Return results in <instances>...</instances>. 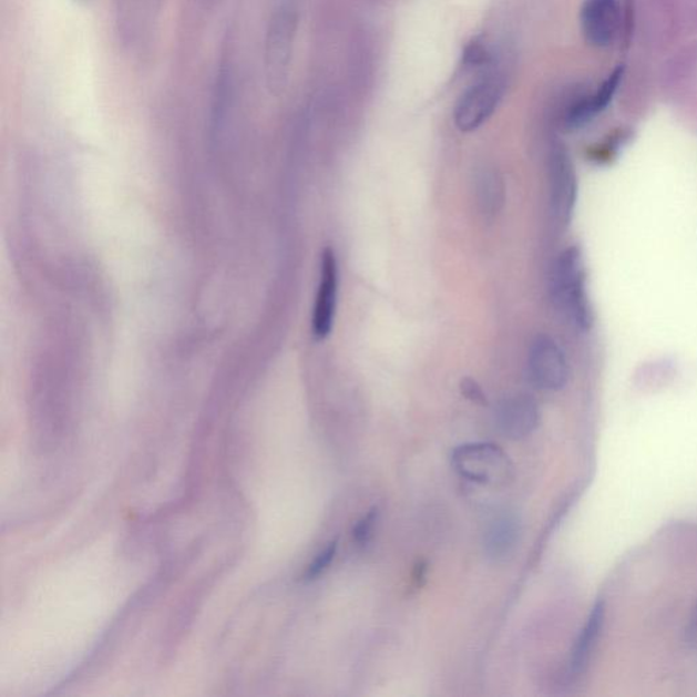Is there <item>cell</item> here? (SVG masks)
<instances>
[{
    "mask_svg": "<svg viewBox=\"0 0 697 697\" xmlns=\"http://www.w3.org/2000/svg\"><path fill=\"white\" fill-rule=\"evenodd\" d=\"M552 296L570 324L581 330L593 325V309L586 290V274L581 249H564L553 266Z\"/></svg>",
    "mask_w": 697,
    "mask_h": 697,
    "instance_id": "cell-1",
    "label": "cell"
},
{
    "mask_svg": "<svg viewBox=\"0 0 697 697\" xmlns=\"http://www.w3.org/2000/svg\"><path fill=\"white\" fill-rule=\"evenodd\" d=\"M452 464L464 479L481 485H505L512 479V463L499 445L472 443L452 452Z\"/></svg>",
    "mask_w": 697,
    "mask_h": 697,
    "instance_id": "cell-2",
    "label": "cell"
},
{
    "mask_svg": "<svg viewBox=\"0 0 697 697\" xmlns=\"http://www.w3.org/2000/svg\"><path fill=\"white\" fill-rule=\"evenodd\" d=\"M295 33V14L288 9L277 11L267 31L265 48L266 81L271 93H283L288 83Z\"/></svg>",
    "mask_w": 697,
    "mask_h": 697,
    "instance_id": "cell-3",
    "label": "cell"
},
{
    "mask_svg": "<svg viewBox=\"0 0 697 697\" xmlns=\"http://www.w3.org/2000/svg\"><path fill=\"white\" fill-rule=\"evenodd\" d=\"M504 86L502 75L488 71L480 81L468 88L455 105L457 129L462 133H472L480 129L498 110L504 95Z\"/></svg>",
    "mask_w": 697,
    "mask_h": 697,
    "instance_id": "cell-4",
    "label": "cell"
},
{
    "mask_svg": "<svg viewBox=\"0 0 697 697\" xmlns=\"http://www.w3.org/2000/svg\"><path fill=\"white\" fill-rule=\"evenodd\" d=\"M529 372L533 383L541 390L558 391L570 379L567 357L555 339L540 336L530 348Z\"/></svg>",
    "mask_w": 697,
    "mask_h": 697,
    "instance_id": "cell-5",
    "label": "cell"
},
{
    "mask_svg": "<svg viewBox=\"0 0 697 697\" xmlns=\"http://www.w3.org/2000/svg\"><path fill=\"white\" fill-rule=\"evenodd\" d=\"M338 299V262L332 248H325L320 258V277L312 315V332L318 341L330 336L336 320Z\"/></svg>",
    "mask_w": 697,
    "mask_h": 697,
    "instance_id": "cell-6",
    "label": "cell"
},
{
    "mask_svg": "<svg viewBox=\"0 0 697 697\" xmlns=\"http://www.w3.org/2000/svg\"><path fill=\"white\" fill-rule=\"evenodd\" d=\"M577 181L574 164L564 146L556 145L551 154V205L553 216L567 225L576 204Z\"/></svg>",
    "mask_w": 697,
    "mask_h": 697,
    "instance_id": "cell-7",
    "label": "cell"
},
{
    "mask_svg": "<svg viewBox=\"0 0 697 697\" xmlns=\"http://www.w3.org/2000/svg\"><path fill=\"white\" fill-rule=\"evenodd\" d=\"M582 31L590 44L606 47L616 39L619 27L617 0H586L581 13Z\"/></svg>",
    "mask_w": 697,
    "mask_h": 697,
    "instance_id": "cell-8",
    "label": "cell"
},
{
    "mask_svg": "<svg viewBox=\"0 0 697 697\" xmlns=\"http://www.w3.org/2000/svg\"><path fill=\"white\" fill-rule=\"evenodd\" d=\"M537 402L529 396L505 398L496 409V424L505 438L520 440L539 427Z\"/></svg>",
    "mask_w": 697,
    "mask_h": 697,
    "instance_id": "cell-9",
    "label": "cell"
},
{
    "mask_svg": "<svg viewBox=\"0 0 697 697\" xmlns=\"http://www.w3.org/2000/svg\"><path fill=\"white\" fill-rule=\"evenodd\" d=\"M623 69L618 68L607 76L603 85L590 98L577 101L571 106L565 122L571 129L582 127L583 124L592 121L601 111H604L615 95L619 81L623 79Z\"/></svg>",
    "mask_w": 697,
    "mask_h": 697,
    "instance_id": "cell-10",
    "label": "cell"
},
{
    "mask_svg": "<svg viewBox=\"0 0 697 697\" xmlns=\"http://www.w3.org/2000/svg\"><path fill=\"white\" fill-rule=\"evenodd\" d=\"M604 618V604H595L592 613H590L585 627H583L580 637H577L574 652H572L571 670L574 675H580V673L586 669L590 657H592L601 633H603Z\"/></svg>",
    "mask_w": 697,
    "mask_h": 697,
    "instance_id": "cell-11",
    "label": "cell"
},
{
    "mask_svg": "<svg viewBox=\"0 0 697 697\" xmlns=\"http://www.w3.org/2000/svg\"><path fill=\"white\" fill-rule=\"evenodd\" d=\"M520 537V522L515 516L503 515L492 522L485 534V550L488 555L502 558L510 555Z\"/></svg>",
    "mask_w": 697,
    "mask_h": 697,
    "instance_id": "cell-12",
    "label": "cell"
},
{
    "mask_svg": "<svg viewBox=\"0 0 697 697\" xmlns=\"http://www.w3.org/2000/svg\"><path fill=\"white\" fill-rule=\"evenodd\" d=\"M480 204L484 207V212L498 211V206L502 204L503 187L500 178L493 174L482 175L480 178Z\"/></svg>",
    "mask_w": 697,
    "mask_h": 697,
    "instance_id": "cell-13",
    "label": "cell"
},
{
    "mask_svg": "<svg viewBox=\"0 0 697 697\" xmlns=\"http://www.w3.org/2000/svg\"><path fill=\"white\" fill-rule=\"evenodd\" d=\"M493 64V58L490 50L484 43L474 40L463 51V65L470 69H490Z\"/></svg>",
    "mask_w": 697,
    "mask_h": 697,
    "instance_id": "cell-14",
    "label": "cell"
},
{
    "mask_svg": "<svg viewBox=\"0 0 697 697\" xmlns=\"http://www.w3.org/2000/svg\"><path fill=\"white\" fill-rule=\"evenodd\" d=\"M338 551V541H332L329 546L321 553H319L318 557L315 558V562L309 565L306 577L308 581L317 580L318 576L324 574V572L330 567V564L336 558Z\"/></svg>",
    "mask_w": 697,
    "mask_h": 697,
    "instance_id": "cell-15",
    "label": "cell"
},
{
    "mask_svg": "<svg viewBox=\"0 0 697 697\" xmlns=\"http://www.w3.org/2000/svg\"><path fill=\"white\" fill-rule=\"evenodd\" d=\"M378 509L373 508L367 515L362 516L361 520L357 522L356 527L353 529V537L357 544L366 545L369 540H371L375 523L378 521Z\"/></svg>",
    "mask_w": 697,
    "mask_h": 697,
    "instance_id": "cell-16",
    "label": "cell"
},
{
    "mask_svg": "<svg viewBox=\"0 0 697 697\" xmlns=\"http://www.w3.org/2000/svg\"><path fill=\"white\" fill-rule=\"evenodd\" d=\"M462 394L470 399V401L474 403L485 404L486 398L484 396V391L481 390V387L475 383L472 379H464L462 381Z\"/></svg>",
    "mask_w": 697,
    "mask_h": 697,
    "instance_id": "cell-17",
    "label": "cell"
},
{
    "mask_svg": "<svg viewBox=\"0 0 697 697\" xmlns=\"http://www.w3.org/2000/svg\"><path fill=\"white\" fill-rule=\"evenodd\" d=\"M687 633L690 640L697 642V606L693 617H690Z\"/></svg>",
    "mask_w": 697,
    "mask_h": 697,
    "instance_id": "cell-18",
    "label": "cell"
}]
</instances>
